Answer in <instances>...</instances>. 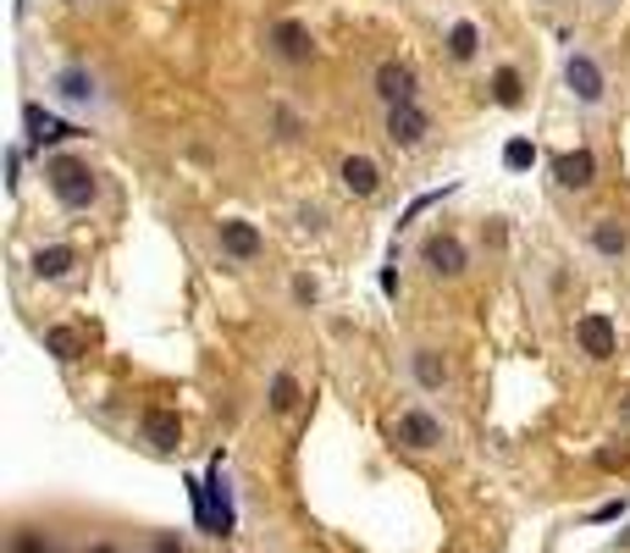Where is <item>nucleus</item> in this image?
<instances>
[{
	"label": "nucleus",
	"mask_w": 630,
	"mask_h": 553,
	"mask_svg": "<svg viewBox=\"0 0 630 553\" xmlns=\"http://www.w3.org/2000/svg\"><path fill=\"white\" fill-rule=\"evenodd\" d=\"M337 183H343L354 200H377V195H382V166H377L371 155H359V150H354V155L337 161Z\"/></svg>",
	"instance_id": "dca6fc26"
},
{
	"label": "nucleus",
	"mask_w": 630,
	"mask_h": 553,
	"mask_svg": "<svg viewBox=\"0 0 630 553\" xmlns=\"http://www.w3.org/2000/svg\"><path fill=\"white\" fill-rule=\"evenodd\" d=\"M299 404H305V388H299V377L288 372V365H283V372H272V383H265V410H272L277 421H288Z\"/></svg>",
	"instance_id": "6ab92c4d"
},
{
	"label": "nucleus",
	"mask_w": 630,
	"mask_h": 553,
	"mask_svg": "<svg viewBox=\"0 0 630 553\" xmlns=\"http://www.w3.org/2000/svg\"><path fill=\"white\" fill-rule=\"evenodd\" d=\"M431 133H437V122H431V111H426L420 101H409V106H388V111H382V139H388L393 150H404V155L426 150Z\"/></svg>",
	"instance_id": "0eeeda50"
},
{
	"label": "nucleus",
	"mask_w": 630,
	"mask_h": 553,
	"mask_svg": "<svg viewBox=\"0 0 630 553\" xmlns=\"http://www.w3.org/2000/svg\"><path fill=\"white\" fill-rule=\"evenodd\" d=\"M415 255H420V266H426L431 283H460V276H471V244H465L460 233H448V227L426 233Z\"/></svg>",
	"instance_id": "7ed1b4c3"
},
{
	"label": "nucleus",
	"mask_w": 630,
	"mask_h": 553,
	"mask_svg": "<svg viewBox=\"0 0 630 553\" xmlns=\"http://www.w3.org/2000/svg\"><path fill=\"white\" fill-rule=\"evenodd\" d=\"M371 95H377V106H382V111H388V106H409V101H420V78H415V67H409V61L382 56V61H377V72H371Z\"/></svg>",
	"instance_id": "1a4fd4ad"
},
{
	"label": "nucleus",
	"mask_w": 630,
	"mask_h": 553,
	"mask_svg": "<svg viewBox=\"0 0 630 553\" xmlns=\"http://www.w3.org/2000/svg\"><path fill=\"white\" fill-rule=\"evenodd\" d=\"M586 249H592L603 266H625V260H630V222L614 216V211L592 216V222H586Z\"/></svg>",
	"instance_id": "f8f14e48"
},
{
	"label": "nucleus",
	"mask_w": 630,
	"mask_h": 553,
	"mask_svg": "<svg viewBox=\"0 0 630 553\" xmlns=\"http://www.w3.org/2000/svg\"><path fill=\"white\" fill-rule=\"evenodd\" d=\"M7 172H12V177H7V189L17 195V189H23V144H12V150H7Z\"/></svg>",
	"instance_id": "cd10ccee"
},
{
	"label": "nucleus",
	"mask_w": 630,
	"mask_h": 553,
	"mask_svg": "<svg viewBox=\"0 0 630 553\" xmlns=\"http://www.w3.org/2000/svg\"><path fill=\"white\" fill-rule=\"evenodd\" d=\"M630 509V498H608V504H597L592 515H586V526H608V520H619Z\"/></svg>",
	"instance_id": "a878e982"
},
{
	"label": "nucleus",
	"mask_w": 630,
	"mask_h": 553,
	"mask_svg": "<svg viewBox=\"0 0 630 553\" xmlns=\"http://www.w3.org/2000/svg\"><path fill=\"white\" fill-rule=\"evenodd\" d=\"M7 553H61V542H56L50 531L23 526V531H12V548H7Z\"/></svg>",
	"instance_id": "4be33fe9"
},
{
	"label": "nucleus",
	"mask_w": 630,
	"mask_h": 553,
	"mask_svg": "<svg viewBox=\"0 0 630 553\" xmlns=\"http://www.w3.org/2000/svg\"><path fill=\"white\" fill-rule=\"evenodd\" d=\"M575 354H586L592 365H608L619 354V327L608 310H586L575 316Z\"/></svg>",
	"instance_id": "9d476101"
},
{
	"label": "nucleus",
	"mask_w": 630,
	"mask_h": 553,
	"mask_svg": "<svg viewBox=\"0 0 630 553\" xmlns=\"http://www.w3.org/2000/svg\"><path fill=\"white\" fill-rule=\"evenodd\" d=\"M216 249H222V260H233V266H254V260L265 255V238H260V227H254L249 216H222V222H216Z\"/></svg>",
	"instance_id": "9b49d317"
},
{
	"label": "nucleus",
	"mask_w": 630,
	"mask_h": 553,
	"mask_svg": "<svg viewBox=\"0 0 630 553\" xmlns=\"http://www.w3.org/2000/svg\"><path fill=\"white\" fill-rule=\"evenodd\" d=\"M482 45H487V34H482V23H471V17H454V23H448V34H442L448 61H460V67H471V61L482 56Z\"/></svg>",
	"instance_id": "a211bd4d"
},
{
	"label": "nucleus",
	"mask_w": 630,
	"mask_h": 553,
	"mask_svg": "<svg viewBox=\"0 0 630 553\" xmlns=\"http://www.w3.org/2000/svg\"><path fill=\"white\" fill-rule=\"evenodd\" d=\"M23 133H28V150H56V144H67V139H78V128L72 122H61L56 111H45L39 101H28L23 106Z\"/></svg>",
	"instance_id": "2eb2a0df"
},
{
	"label": "nucleus",
	"mask_w": 630,
	"mask_h": 553,
	"mask_svg": "<svg viewBox=\"0 0 630 553\" xmlns=\"http://www.w3.org/2000/svg\"><path fill=\"white\" fill-rule=\"evenodd\" d=\"M78 260H83V255H78V244H39V249H34V260H28V271L39 276V283H67Z\"/></svg>",
	"instance_id": "f3484780"
},
{
	"label": "nucleus",
	"mask_w": 630,
	"mask_h": 553,
	"mask_svg": "<svg viewBox=\"0 0 630 553\" xmlns=\"http://www.w3.org/2000/svg\"><path fill=\"white\" fill-rule=\"evenodd\" d=\"M45 95H50V106H61V111H72V117H106V106H111L106 78L88 67V61H61V67H50V72H45Z\"/></svg>",
	"instance_id": "f03ea898"
},
{
	"label": "nucleus",
	"mask_w": 630,
	"mask_h": 553,
	"mask_svg": "<svg viewBox=\"0 0 630 553\" xmlns=\"http://www.w3.org/2000/svg\"><path fill=\"white\" fill-rule=\"evenodd\" d=\"M39 177H45L50 200H56L61 211H72V216L95 211V205H100V195H106L100 166L88 161V155H72V150H50V155H45V166H39Z\"/></svg>",
	"instance_id": "f257e3e1"
},
{
	"label": "nucleus",
	"mask_w": 630,
	"mask_h": 553,
	"mask_svg": "<svg viewBox=\"0 0 630 553\" xmlns=\"http://www.w3.org/2000/svg\"><path fill=\"white\" fill-rule=\"evenodd\" d=\"M272 122H277V139H299L305 133L299 111H288V106H272Z\"/></svg>",
	"instance_id": "393cba45"
},
{
	"label": "nucleus",
	"mask_w": 630,
	"mask_h": 553,
	"mask_svg": "<svg viewBox=\"0 0 630 553\" xmlns=\"http://www.w3.org/2000/svg\"><path fill=\"white\" fill-rule=\"evenodd\" d=\"M139 443L161 459H171L177 448H183V421H177V410H144L139 415Z\"/></svg>",
	"instance_id": "4468645a"
},
{
	"label": "nucleus",
	"mask_w": 630,
	"mask_h": 553,
	"mask_svg": "<svg viewBox=\"0 0 630 553\" xmlns=\"http://www.w3.org/2000/svg\"><path fill=\"white\" fill-rule=\"evenodd\" d=\"M614 415H619V426H630V393L619 399V410H614Z\"/></svg>",
	"instance_id": "7c9ffc66"
},
{
	"label": "nucleus",
	"mask_w": 630,
	"mask_h": 553,
	"mask_svg": "<svg viewBox=\"0 0 630 553\" xmlns=\"http://www.w3.org/2000/svg\"><path fill=\"white\" fill-rule=\"evenodd\" d=\"M548 166H554V183H559L564 195H586L592 183H597V150H592V144L559 150V155H554Z\"/></svg>",
	"instance_id": "ddd939ff"
},
{
	"label": "nucleus",
	"mask_w": 630,
	"mask_h": 553,
	"mask_svg": "<svg viewBox=\"0 0 630 553\" xmlns=\"http://www.w3.org/2000/svg\"><path fill=\"white\" fill-rule=\"evenodd\" d=\"M503 166H509V172H531V166H536V144L514 133V139L503 144Z\"/></svg>",
	"instance_id": "5701e85b"
},
{
	"label": "nucleus",
	"mask_w": 630,
	"mask_h": 553,
	"mask_svg": "<svg viewBox=\"0 0 630 553\" xmlns=\"http://www.w3.org/2000/svg\"><path fill=\"white\" fill-rule=\"evenodd\" d=\"M294 305H305V310H316V305H321V283H316L310 271H299V276H294Z\"/></svg>",
	"instance_id": "b1692460"
},
{
	"label": "nucleus",
	"mask_w": 630,
	"mask_h": 553,
	"mask_svg": "<svg viewBox=\"0 0 630 553\" xmlns=\"http://www.w3.org/2000/svg\"><path fill=\"white\" fill-rule=\"evenodd\" d=\"M404 372H409V383H415L426 399H437V393L454 388V360H448L437 343H415V349L404 354Z\"/></svg>",
	"instance_id": "6e6552de"
},
{
	"label": "nucleus",
	"mask_w": 630,
	"mask_h": 553,
	"mask_svg": "<svg viewBox=\"0 0 630 553\" xmlns=\"http://www.w3.org/2000/svg\"><path fill=\"white\" fill-rule=\"evenodd\" d=\"M487 89H492V106H503V111H520V106H525V78H520L514 61H503Z\"/></svg>",
	"instance_id": "aec40b11"
},
{
	"label": "nucleus",
	"mask_w": 630,
	"mask_h": 553,
	"mask_svg": "<svg viewBox=\"0 0 630 553\" xmlns=\"http://www.w3.org/2000/svg\"><path fill=\"white\" fill-rule=\"evenodd\" d=\"M299 227L305 233H326V211L321 205H299Z\"/></svg>",
	"instance_id": "c85d7f7f"
},
{
	"label": "nucleus",
	"mask_w": 630,
	"mask_h": 553,
	"mask_svg": "<svg viewBox=\"0 0 630 553\" xmlns=\"http://www.w3.org/2000/svg\"><path fill=\"white\" fill-rule=\"evenodd\" d=\"M150 553H189V542L177 537V531H155V537H150Z\"/></svg>",
	"instance_id": "bb28decb"
},
{
	"label": "nucleus",
	"mask_w": 630,
	"mask_h": 553,
	"mask_svg": "<svg viewBox=\"0 0 630 553\" xmlns=\"http://www.w3.org/2000/svg\"><path fill=\"white\" fill-rule=\"evenodd\" d=\"M45 349H50L61 365H72V360L83 354V338H78L72 327H45Z\"/></svg>",
	"instance_id": "412c9836"
},
{
	"label": "nucleus",
	"mask_w": 630,
	"mask_h": 553,
	"mask_svg": "<svg viewBox=\"0 0 630 553\" xmlns=\"http://www.w3.org/2000/svg\"><path fill=\"white\" fill-rule=\"evenodd\" d=\"M83 553H128V548H122V542H88Z\"/></svg>",
	"instance_id": "c756f323"
},
{
	"label": "nucleus",
	"mask_w": 630,
	"mask_h": 553,
	"mask_svg": "<svg viewBox=\"0 0 630 553\" xmlns=\"http://www.w3.org/2000/svg\"><path fill=\"white\" fill-rule=\"evenodd\" d=\"M388 437H393L404 454H442V448H448V426H442V415H431L426 404L399 410L393 426H388Z\"/></svg>",
	"instance_id": "20e7f679"
},
{
	"label": "nucleus",
	"mask_w": 630,
	"mask_h": 553,
	"mask_svg": "<svg viewBox=\"0 0 630 553\" xmlns=\"http://www.w3.org/2000/svg\"><path fill=\"white\" fill-rule=\"evenodd\" d=\"M265 56H272L277 67H288V72H299V67H310L316 61V34H310V23H299V17H277V23H265Z\"/></svg>",
	"instance_id": "423d86ee"
},
{
	"label": "nucleus",
	"mask_w": 630,
	"mask_h": 553,
	"mask_svg": "<svg viewBox=\"0 0 630 553\" xmlns=\"http://www.w3.org/2000/svg\"><path fill=\"white\" fill-rule=\"evenodd\" d=\"M564 89H570V101L586 106V111L608 106V72H603V61L586 45H570V56H564Z\"/></svg>",
	"instance_id": "39448f33"
}]
</instances>
